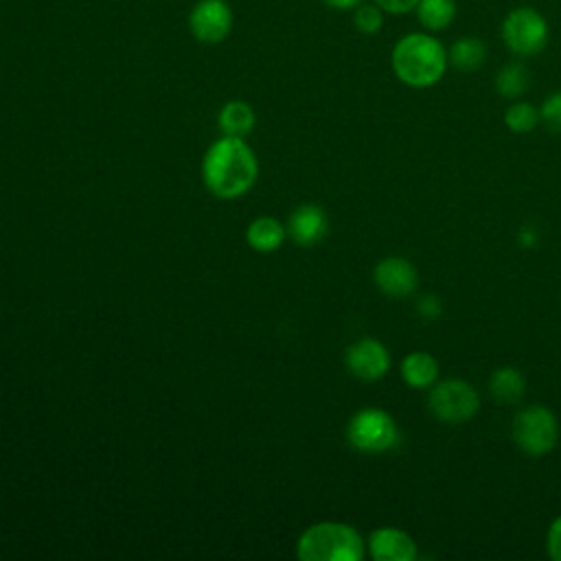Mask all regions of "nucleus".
<instances>
[{
  "label": "nucleus",
  "instance_id": "obj_1",
  "mask_svg": "<svg viewBox=\"0 0 561 561\" xmlns=\"http://www.w3.org/2000/svg\"><path fill=\"white\" fill-rule=\"evenodd\" d=\"M259 175L254 151L243 138L224 136L215 140L202 160V180L219 199L241 197L252 188Z\"/></svg>",
  "mask_w": 561,
  "mask_h": 561
},
{
  "label": "nucleus",
  "instance_id": "obj_2",
  "mask_svg": "<svg viewBox=\"0 0 561 561\" xmlns=\"http://www.w3.org/2000/svg\"><path fill=\"white\" fill-rule=\"evenodd\" d=\"M390 61L397 79L410 88L434 85L443 79L449 64L445 46L430 31L403 35L394 44Z\"/></svg>",
  "mask_w": 561,
  "mask_h": 561
},
{
  "label": "nucleus",
  "instance_id": "obj_3",
  "mask_svg": "<svg viewBox=\"0 0 561 561\" xmlns=\"http://www.w3.org/2000/svg\"><path fill=\"white\" fill-rule=\"evenodd\" d=\"M296 554L302 561H359L364 557V539L348 524L320 522L300 535Z\"/></svg>",
  "mask_w": 561,
  "mask_h": 561
},
{
  "label": "nucleus",
  "instance_id": "obj_4",
  "mask_svg": "<svg viewBox=\"0 0 561 561\" xmlns=\"http://www.w3.org/2000/svg\"><path fill=\"white\" fill-rule=\"evenodd\" d=\"M548 20L535 7L511 9L500 26L504 46L517 57L539 55L548 44Z\"/></svg>",
  "mask_w": 561,
  "mask_h": 561
},
{
  "label": "nucleus",
  "instance_id": "obj_5",
  "mask_svg": "<svg viewBox=\"0 0 561 561\" xmlns=\"http://www.w3.org/2000/svg\"><path fill=\"white\" fill-rule=\"evenodd\" d=\"M346 438L355 449L377 454L397 445L399 430L388 412L377 408H366L353 414V419L348 421Z\"/></svg>",
  "mask_w": 561,
  "mask_h": 561
},
{
  "label": "nucleus",
  "instance_id": "obj_6",
  "mask_svg": "<svg viewBox=\"0 0 561 561\" xmlns=\"http://www.w3.org/2000/svg\"><path fill=\"white\" fill-rule=\"evenodd\" d=\"M557 421L543 405L524 408L513 421V438L517 447L530 456L548 454L557 443Z\"/></svg>",
  "mask_w": 561,
  "mask_h": 561
},
{
  "label": "nucleus",
  "instance_id": "obj_7",
  "mask_svg": "<svg viewBox=\"0 0 561 561\" xmlns=\"http://www.w3.org/2000/svg\"><path fill=\"white\" fill-rule=\"evenodd\" d=\"M480 408L478 392L462 379H445L430 392V410L443 423H465Z\"/></svg>",
  "mask_w": 561,
  "mask_h": 561
},
{
  "label": "nucleus",
  "instance_id": "obj_8",
  "mask_svg": "<svg viewBox=\"0 0 561 561\" xmlns=\"http://www.w3.org/2000/svg\"><path fill=\"white\" fill-rule=\"evenodd\" d=\"M234 13L226 0H199L188 13V28L202 44H219L232 31Z\"/></svg>",
  "mask_w": 561,
  "mask_h": 561
},
{
  "label": "nucleus",
  "instance_id": "obj_9",
  "mask_svg": "<svg viewBox=\"0 0 561 561\" xmlns=\"http://www.w3.org/2000/svg\"><path fill=\"white\" fill-rule=\"evenodd\" d=\"M346 368L351 375L364 381H375L388 373L390 355L386 346L373 337H364L346 348L344 355Z\"/></svg>",
  "mask_w": 561,
  "mask_h": 561
},
{
  "label": "nucleus",
  "instance_id": "obj_10",
  "mask_svg": "<svg viewBox=\"0 0 561 561\" xmlns=\"http://www.w3.org/2000/svg\"><path fill=\"white\" fill-rule=\"evenodd\" d=\"M375 283L386 296L403 298L416 287V270L401 256H388L377 263Z\"/></svg>",
  "mask_w": 561,
  "mask_h": 561
},
{
  "label": "nucleus",
  "instance_id": "obj_11",
  "mask_svg": "<svg viewBox=\"0 0 561 561\" xmlns=\"http://www.w3.org/2000/svg\"><path fill=\"white\" fill-rule=\"evenodd\" d=\"M368 550L375 561H412L416 546L412 537L399 528H377L370 533Z\"/></svg>",
  "mask_w": 561,
  "mask_h": 561
},
{
  "label": "nucleus",
  "instance_id": "obj_12",
  "mask_svg": "<svg viewBox=\"0 0 561 561\" xmlns=\"http://www.w3.org/2000/svg\"><path fill=\"white\" fill-rule=\"evenodd\" d=\"M327 226L329 221L320 206L302 204L291 213L287 221V232L298 245L309 248V245H316L327 234Z\"/></svg>",
  "mask_w": 561,
  "mask_h": 561
},
{
  "label": "nucleus",
  "instance_id": "obj_13",
  "mask_svg": "<svg viewBox=\"0 0 561 561\" xmlns=\"http://www.w3.org/2000/svg\"><path fill=\"white\" fill-rule=\"evenodd\" d=\"M287 228L274 217H259L245 230V241L256 252H274L283 245Z\"/></svg>",
  "mask_w": 561,
  "mask_h": 561
},
{
  "label": "nucleus",
  "instance_id": "obj_14",
  "mask_svg": "<svg viewBox=\"0 0 561 561\" xmlns=\"http://www.w3.org/2000/svg\"><path fill=\"white\" fill-rule=\"evenodd\" d=\"M401 377L410 388H427L434 386L438 377V364L436 359L425 351H414L405 355L401 362Z\"/></svg>",
  "mask_w": 561,
  "mask_h": 561
},
{
  "label": "nucleus",
  "instance_id": "obj_15",
  "mask_svg": "<svg viewBox=\"0 0 561 561\" xmlns=\"http://www.w3.org/2000/svg\"><path fill=\"white\" fill-rule=\"evenodd\" d=\"M447 59L454 68L462 72H473L486 61V44L473 35L460 37L447 50Z\"/></svg>",
  "mask_w": 561,
  "mask_h": 561
},
{
  "label": "nucleus",
  "instance_id": "obj_16",
  "mask_svg": "<svg viewBox=\"0 0 561 561\" xmlns=\"http://www.w3.org/2000/svg\"><path fill=\"white\" fill-rule=\"evenodd\" d=\"M414 13L425 31L438 33L456 20L458 7L456 0H419Z\"/></svg>",
  "mask_w": 561,
  "mask_h": 561
},
{
  "label": "nucleus",
  "instance_id": "obj_17",
  "mask_svg": "<svg viewBox=\"0 0 561 561\" xmlns=\"http://www.w3.org/2000/svg\"><path fill=\"white\" fill-rule=\"evenodd\" d=\"M219 127L224 136L243 138L254 127V110L245 101H228L219 112Z\"/></svg>",
  "mask_w": 561,
  "mask_h": 561
},
{
  "label": "nucleus",
  "instance_id": "obj_18",
  "mask_svg": "<svg viewBox=\"0 0 561 561\" xmlns=\"http://www.w3.org/2000/svg\"><path fill=\"white\" fill-rule=\"evenodd\" d=\"M489 392L497 403H515L524 394V377L519 370L504 366L497 368L489 379Z\"/></svg>",
  "mask_w": 561,
  "mask_h": 561
},
{
  "label": "nucleus",
  "instance_id": "obj_19",
  "mask_svg": "<svg viewBox=\"0 0 561 561\" xmlns=\"http://www.w3.org/2000/svg\"><path fill=\"white\" fill-rule=\"evenodd\" d=\"M528 83H530L528 70L517 61L502 66V70L495 77V88L504 99H517L528 90Z\"/></svg>",
  "mask_w": 561,
  "mask_h": 561
},
{
  "label": "nucleus",
  "instance_id": "obj_20",
  "mask_svg": "<svg viewBox=\"0 0 561 561\" xmlns=\"http://www.w3.org/2000/svg\"><path fill=\"white\" fill-rule=\"evenodd\" d=\"M504 123L508 129L517 131V134H524V131H530L537 123H539V112L530 105V103H513L506 112H504Z\"/></svg>",
  "mask_w": 561,
  "mask_h": 561
},
{
  "label": "nucleus",
  "instance_id": "obj_21",
  "mask_svg": "<svg viewBox=\"0 0 561 561\" xmlns=\"http://www.w3.org/2000/svg\"><path fill=\"white\" fill-rule=\"evenodd\" d=\"M383 11L375 2H362L353 9V24L364 35H375L383 26Z\"/></svg>",
  "mask_w": 561,
  "mask_h": 561
},
{
  "label": "nucleus",
  "instance_id": "obj_22",
  "mask_svg": "<svg viewBox=\"0 0 561 561\" xmlns=\"http://www.w3.org/2000/svg\"><path fill=\"white\" fill-rule=\"evenodd\" d=\"M539 116L543 118V123L552 129V131H561V90L559 92H552L541 110H539Z\"/></svg>",
  "mask_w": 561,
  "mask_h": 561
},
{
  "label": "nucleus",
  "instance_id": "obj_23",
  "mask_svg": "<svg viewBox=\"0 0 561 561\" xmlns=\"http://www.w3.org/2000/svg\"><path fill=\"white\" fill-rule=\"evenodd\" d=\"M383 13H390V15H405V13H412L419 4V0H373Z\"/></svg>",
  "mask_w": 561,
  "mask_h": 561
},
{
  "label": "nucleus",
  "instance_id": "obj_24",
  "mask_svg": "<svg viewBox=\"0 0 561 561\" xmlns=\"http://www.w3.org/2000/svg\"><path fill=\"white\" fill-rule=\"evenodd\" d=\"M548 552L554 561H561V517H557L548 530Z\"/></svg>",
  "mask_w": 561,
  "mask_h": 561
},
{
  "label": "nucleus",
  "instance_id": "obj_25",
  "mask_svg": "<svg viewBox=\"0 0 561 561\" xmlns=\"http://www.w3.org/2000/svg\"><path fill=\"white\" fill-rule=\"evenodd\" d=\"M419 309H421L427 318H434V316H438L440 305H438V300H436L434 296H425V298L419 302Z\"/></svg>",
  "mask_w": 561,
  "mask_h": 561
},
{
  "label": "nucleus",
  "instance_id": "obj_26",
  "mask_svg": "<svg viewBox=\"0 0 561 561\" xmlns=\"http://www.w3.org/2000/svg\"><path fill=\"white\" fill-rule=\"evenodd\" d=\"M320 2H324L327 7L337 9V11H348V9H355L357 4H362L366 0H320Z\"/></svg>",
  "mask_w": 561,
  "mask_h": 561
}]
</instances>
